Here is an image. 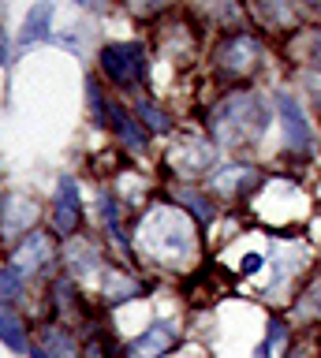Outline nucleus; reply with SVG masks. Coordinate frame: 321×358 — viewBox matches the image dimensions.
Listing matches in <instances>:
<instances>
[{
    "mask_svg": "<svg viewBox=\"0 0 321 358\" xmlns=\"http://www.w3.org/2000/svg\"><path fill=\"white\" fill-rule=\"evenodd\" d=\"M135 246L150 265H161L169 273H187L198 257V224L180 206H150L135 224Z\"/></svg>",
    "mask_w": 321,
    "mask_h": 358,
    "instance_id": "f257e3e1",
    "label": "nucleus"
},
{
    "mask_svg": "<svg viewBox=\"0 0 321 358\" xmlns=\"http://www.w3.org/2000/svg\"><path fill=\"white\" fill-rule=\"evenodd\" d=\"M269 108L254 90L239 86L224 94L209 112V142L220 150H250L269 127Z\"/></svg>",
    "mask_w": 321,
    "mask_h": 358,
    "instance_id": "f03ea898",
    "label": "nucleus"
},
{
    "mask_svg": "<svg viewBox=\"0 0 321 358\" xmlns=\"http://www.w3.org/2000/svg\"><path fill=\"white\" fill-rule=\"evenodd\" d=\"M265 64V45L254 30H236V34H220L217 49H213V71L220 86H243L262 71Z\"/></svg>",
    "mask_w": 321,
    "mask_h": 358,
    "instance_id": "7ed1b4c3",
    "label": "nucleus"
},
{
    "mask_svg": "<svg viewBox=\"0 0 321 358\" xmlns=\"http://www.w3.org/2000/svg\"><path fill=\"white\" fill-rule=\"evenodd\" d=\"M97 60H101L105 78L120 90H138L146 83L150 60H146V49L138 41H108V45H101Z\"/></svg>",
    "mask_w": 321,
    "mask_h": 358,
    "instance_id": "20e7f679",
    "label": "nucleus"
},
{
    "mask_svg": "<svg viewBox=\"0 0 321 358\" xmlns=\"http://www.w3.org/2000/svg\"><path fill=\"white\" fill-rule=\"evenodd\" d=\"M273 105H276V120H280V134H284V145L292 153H310L314 150V127H310V116L287 86H276L273 94Z\"/></svg>",
    "mask_w": 321,
    "mask_h": 358,
    "instance_id": "39448f33",
    "label": "nucleus"
},
{
    "mask_svg": "<svg viewBox=\"0 0 321 358\" xmlns=\"http://www.w3.org/2000/svg\"><path fill=\"white\" fill-rule=\"evenodd\" d=\"M52 262H57V239H52L49 231H41V228L23 235V239L12 243V250H8V265L27 280L34 273H41L45 265H52Z\"/></svg>",
    "mask_w": 321,
    "mask_h": 358,
    "instance_id": "423d86ee",
    "label": "nucleus"
},
{
    "mask_svg": "<svg viewBox=\"0 0 321 358\" xmlns=\"http://www.w3.org/2000/svg\"><path fill=\"white\" fill-rule=\"evenodd\" d=\"M52 228L60 239H75L83 228V194L75 176H60L57 179V194H52Z\"/></svg>",
    "mask_w": 321,
    "mask_h": 358,
    "instance_id": "0eeeda50",
    "label": "nucleus"
},
{
    "mask_svg": "<svg viewBox=\"0 0 321 358\" xmlns=\"http://www.w3.org/2000/svg\"><path fill=\"white\" fill-rule=\"evenodd\" d=\"M180 340H183V332L176 321H153L150 329H142L127 343V358H169L180 347Z\"/></svg>",
    "mask_w": 321,
    "mask_h": 358,
    "instance_id": "6e6552de",
    "label": "nucleus"
},
{
    "mask_svg": "<svg viewBox=\"0 0 321 358\" xmlns=\"http://www.w3.org/2000/svg\"><path fill=\"white\" fill-rule=\"evenodd\" d=\"M262 172L243 161H231V164H220L213 172V190L220 198H231V201H250L254 190L262 187Z\"/></svg>",
    "mask_w": 321,
    "mask_h": 358,
    "instance_id": "1a4fd4ad",
    "label": "nucleus"
},
{
    "mask_svg": "<svg viewBox=\"0 0 321 358\" xmlns=\"http://www.w3.org/2000/svg\"><path fill=\"white\" fill-rule=\"evenodd\" d=\"M150 284L138 273H127V268H101V302L108 310L124 306V302L146 299Z\"/></svg>",
    "mask_w": 321,
    "mask_h": 358,
    "instance_id": "9d476101",
    "label": "nucleus"
},
{
    "mask_svg": "<svg viewBox=\"0 0 321 358\" xmlns=\"http://www.w3.org/2000/svg\"><path fill=\"white\" fill-rule=\"evenodd\" d=\"M176 206H180L198 228H209V224H217V217H220L217 198L206 194V190H198V187H176Z\"/></svg>",
    "mask_w": 321,
    "mask_h": 358,
    "instance_id": "9b49d317",
    "label": "nucleus"
},
{
    "mask_svg": "<svg viewBox=\"0 0 321 358\" xmlns=\"http://www.w3.org/2000/svg\"><path fill=\"white\" fill-rule=\"evenodd\" d=\"M292 310L303 324H318L321 321V265H314L306 273V280L299 284L295 299H292Z\"/></svg>",
    "mask_w": 321,
    "mask_h": 358,
    "instance_id": "f8f14e48",
    "label": "nucleus"
},
{
    "mask_svg": "<svg viewBox=\"0 0 321 358\" xmlns=\"http://www.w3.org/2000/svg\"><path fill=\"white\" fill-rule=\"evenodd\" d=\"M38 347L45 351L49 358H83V347L75 340V332L68 324H41L38 329Z\"/></svg>",
    "mask_w": 321,
    "mask_h": 358,
    "instance_id": "ddd939ff",
    "label": "nucleus"
},
{
    "mask_svg": "<svg viewBox=\"0 0 321 358\" xmlns=\"http://www.w3.org/2000/svg\"><path fill=\"white\" fill-rule=\"evenodd\" d=\"M52 15H57V4L52 0H38L34 8L27 11L23 27H19V45H34V41H49L52 38Z\"/></svg>",
    "mask_w": 321,
    "mask_h": 358,
    "instance_id": "4468645a",
    "label": "nucleus"
},
{
    "mask_svg": "<svg viewBox=\"0 0 321 358\" xmlns=\"http://www.w3.org/2000/svg\"><path fill=\"white\" fill-rule=\"evenodd\" d=\"M287 347H292V324H287L284 313H269L265 321V340L254 347V358H284Z\"/></svg>",
    "mask_w": 321,
    "mask_h": 358,
    "instance_id": "2eb2a0df",
    "label": "nucleus"
},
{
    "mask_svg": "<svg viewBox=\"0 0 321 358\" xmlns=\"http://www.w3.org/2000/svg\"><path fill=\"white\" fill-rule=\"evenodd\" d=\"M108 131H116V138L127 145V150L135 153H146L150 145V131L138 123V116H131L124 105H113V123H108Z\"/></svg>",
    "mask_w": 321,
    "mask_h": 358,
    "instance_id": "dca6fc26",
    "label": "nucleus"
},
{
    "mask_svg": "<svg viewBox=\"0 0 321 358\" xmlns=\"http://www.w3.org/2000/svg\"><path fill=\"white\" fill-rule=\"evenodd\" d=\"M254 15H258L269 30H303L299 27V15H295V0H254Z\"/></svg>",
    "mask_w": 321,
    "mask_h": 358,
    "instance_id": "f3484780",
    "label": "nucleus"
},
{
    "mask_svg": "<svg viewBox=\"0 0 321 358\" xmlns=\"http://www.w3.org/2000/svg\"><path fill=\"white\" fill-rule=\"evenodd\" d=\"M0 343L8 347L12 355H30L34 347H30V336H27V324H23V317L12 310V306H0Z\"/></svg>",
    "mask_w": 321,
    "mask_h": 358,
    "instance_id": "a211bd4d",
    "label": "nucleus"
},
{
    "mask_svg": "<svg viewBox=\"0 0 321 358\" xmlns=\"http://www.w3.org/2000/svg\"><path fill=\"white\" fill-rule=\"evenodd\" d=\"M135 116H138V123H142L150 134H169V131H172V116H169L164 108H157L153 101H146V97L135 101Z\"/></svg>",
    "mask_w": 321,
    "mask_h": 358,
    "instance_id": "6ab92c4d",
    "label": "nucleus"
},
{
    "mask_svg": "<svg viewBox=\"0 0 321 358\" xmlns=\"http://www.w3.org/2000/svg\"><path fill=\"white\" fill-rule=\"evenodd\" d=\"M23 295H27V276H19L12 265L0 268V302H4V306H12V302H19Z\"/></svg>",
    "mask_w": 321,
    "mask_h": 358,
    "instance_id": "aec40b11",
    "label": "nucleus"
},
{
    "mask_svg": "<svg viewBox=\"0 0 321 358\" xmlns=\"http://www.w3.org/2000/svg\"><path fill=\"white\" fill-rule=\"evenodd\" d=\"M299 38L306 41V64H310V71H318V75H321V27L299 30Z\"/></svg>",
    "mask_w": 321,
    "mask_h": 358,
    "instance_id": "412c9836",
    "label": "nucleus"
},
{
    "mask_svg": "<svg viewBox=\"0 0 321 358\" xmlns=\"http://www.w3.org/2000/svg\"><path fill=\"white\" fill-rule=\"evenodd\" d=\"M262 268H265V254H258V250H250V254H243V257H239L236 273H239V276H258Z\"/></svg>",
    "mask_w": 321,
    "mask_h": 358,
    "instance_id": "4be33fe9",
    "label": "nucleus"
},
{
    "mask_svg": "<svg viewBox=\"0 0 321 358\" xmlns=\"http://www.w3.org/2000/svg\"><path fill=\"white\" fill-rule=\"evenodd\" d=\"M127 8L138 15H161L164 8H172V0H127Z\"/></svg>",
    "mask_w": 321,
    "mask_h": 358,
    "instance_id": "5701e85b",
    "label": "nucleus"
},
{
    "mask_svg": "<svg viewBox=\"0 0 321 358\" xmlns=\"http://www.w3.org/2000/svg\"><path fill=\"white\" fill-rule=\"evenodd\" d=\"M8 64V34H4V27H0V67Z\"/></svg>",
    "mask_w": 321,
    "mask_h": 358,
    "instance_id": "b1692460",
    "label": "nucleus"
},
{
    "mask_svg": "<svg viewBox=\"0 0 321 358\" xmlns=\"http://www.w3.org/2000/svg\"><path fill=\"white\" fill-rule=\"evenodd\" d=\"M4 209H8V198L0 194V231H4Z\"/></svg>",
    "mask_w": 321,
    "mask_h": 358,
    "instance_id": "393cba45",
    "label": "nucleus"
},
{
    "mask_svg": "<svg viewBox=\"0 0 321 358\" xmlns=\"http://www.w3.org/2000/svg\"><path fill=\"white\" fill-rule=\"evenodd\" d=\"M303 4H306V8H314L318 15H321V0H303Z\"/></svg>",
    "mask_w": 321,
    "mask_h": 358,
    "instance_id": "a878e982",
    "label": "nucleus"
},
{
    "mask_svg": "<svg viewBox=\"0 0 321 358\" xmlns=\"http://www.w3.org/2000/svg\"><path fill=\"white\" fill-rule=\"evenodd\" d=\"M30 358H49V355L41 351V347H34V351H30Z\"/></svg>",
    "mask_w": 321,
    "mask_h": 358,
    "instance_id": "bb28decb",
    "label": "nucleus"
}]
</instances>
